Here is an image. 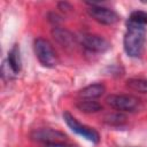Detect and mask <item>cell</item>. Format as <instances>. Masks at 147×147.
<instances>
[{"label":"cell","instance_id":"6da1fadb","mask_svg":"<svg viewBox=\"0 0 147 147\" xmlns=\"http://www.w3.org/2000/svg\"><path fill=\"white\" fill-rule=\"evenodd\" d=\"M146 39V28L139 24L127 22V30L124 36V49L131 57L140 56Z\"/></svg>","mask_w":147,"mask_h":147},{"label":"cell","instance_id":"7a4b0ae2","mask_svg":"<svg viewBox=\"0 0 147 147\" xmlns=\"http://www.w3.org/2000/svg\"><path fill=\"white\" fill-rule=\"evenodd\" d=\"M33 49L34 54L38 59V61L47 68H53L57 64V56L56 53L52 46V44L44 39V38H37L33 42Z\"/></svg>","mask_w":147,"mask_h":147},{"label":"cell","instance_id":"3957f363","mask_svg":"<svg viewBox=\"0 0 147 147\" xmlns=\"http://www.w3.org/2000/svg\"><path fill=\"white\" fill-rule=\"evenodd\" d=\"M63 119L67 123V125L77 134L82 136L83 138L87 139L88 141L93 142V144H98L100 141V134L92 127L82 124L80 122H78L70 113L65 111L63 113Z\"/></svg>","mask_w":147,"mask_h":147},{"label":"cell","instance_id":"277c9868","mask_svg":"<svg viewBox=\"0 0 147 147\" xmlns=\"http://www.w3.org/2000/svg\"><path fill=\"white\" fill-rule=\"evenodd\" d=\"M106 102L118 111H133L139 107L140 100L130 94H110Z\"/></svg>","mask_w":147,"mask_h":147},{"label":"cell","instance_id":"5b68a950","mask_svg":"<svg viewBox=\"0 0 147 147\" xmlns=\"http://www.w3.org/2000/svg\"><path fill=\"white\" fill-rule=\"evenodd\" d=\"M79 42L85 49L94 53H103L110 48L109 41L96 34L84 33L79 37Z\"/></svg>","mask_w":147,"mask_h":147},{"label":"cell","instance_id":"8992f818","mask_svg":"<svg viewBox=\"0 0 147 147\" xmlns=\"http://www.w3.org/2000/svg\"><path fill=\"white\" fill-rule=\"evenodd\" d=\"M90 5L91 7L88 8V14L92 16V18H94L96 22L101 24L111 25L119 20L117 13L114 11L113 9H109L107 7H101L99 5H92V3Z\"/></svg>","mask_w":147,"mask_h":147},{"label":"cell","instance_id":"52a82bcc","mask_svg":"<svg viewBox=\"0 0 147 147\" xmlns=\"http://www.w3.org/2000/svg\"><path fill=\"white\" fill-rule=\"evenodd\" d=\"M31 138L38 142L51 144L59 141H67V136L57 130L53 129H38L31 133Z\"/></svg>","mask_w":147,"mask_h":147},{"label":"cell","instance_id":"ba28073f","mask_svg":"<svg viewBox=\"0 0 147 147\" xmlns=\"http://www.w3.org/2000/svg\"><path fill=\"white\" fill-rule=\"evenodd\" d=\"M52 36L56 40V42H59L62 47H65V48H72L75 42H76L75 36L69 30L60 28V26L53 28Z\"/></svg>","mask_w":147,"mask_h":147},{"label":"cell","instance_id":"9c48e42d","mask_svg":"<svg viewBox=\"0 0 147 147\" xmlns=\"http://www.w3.org/2000/svg\"><path fill=\"white\" fill-rule=\"evenodd\" d=\"M105 85L103 84H91L84 88H82L79 91V96L83 98V99H90V100H93V99H96L99 96H101L105 92Z\"/></svg>","mask_w":147,"mask_h":147},{"label":"cell","instance_id":"30bf717a","mask_svg":"<svg viewBox=\"0 0 147 147\" xmlns=\"http://www.w3.org/2000/svg\"><path fill=\"white\" fill-rule=\"evenodd\" d=\"M7 63L9 65V68L14 71L15 75H17L21 71L22 68V61H21V56H20V48L17 45H15L10 52L8 53V59H7Z\"/></svg>","mask_w":147,"mask_h":147},{"label":"cell","instance_id":"8fae6325","mask_svg":"<svg viewBox=\"0 0 147 147\" xmlns=\"http://www.w3.org/2000/svg\"><path fill=\"white\" fill-rule=\"evenodd\" d=\"M76 107L78 108V110L83 111V113H87V114H91V113H98L102 109V106L94 101V100H90V99H83L80 101H78L76 103Z\"/></svg>","mask_w":147,"mask_h":147},{"label":"cell","instance_id":"7c38bea8","mask_svg":"<svg viewBox=\"0 0 147 147\" xmlns=\"http://www.w3.org/2000/svg\"><path fill=\"white\" fill-rule=\"evenodd\" d=\"M126 87L133 92L147 93V79L142 78H130L126 80Z\"/></svg>","mask_w":147,"mask_h":147},{"label":"cell","instance_id":"4fadbf2b","mask_svg":"<svg viewBox=\"0 0 147 147\" xmlns=\"http://www.w3.org/2000/svg\"><path fill=\"white\" fill-rule=\"evenodd\" d=\"M127 22H131V23H134V24H139V25L146 26L147 25V13L141 11V10H136V11L131 13Z\"/></svg>","mask_w":147,"mask_h":147},{"label":"cell","instance_id":"5bb4252c","mask_svg":"<svg viewBox=\"0 0 147 147\" xmlns=\"http://www.w3.org/2000/svg\"><path fill=\"white\" fill-rule=\"evenodd\" d=\"M106 122L110 125H121L122 123L125 122L126 117L122 114H109L106 116Z\"/></svg>","mask_w":147,"mask_h":147},{"label":"cell","instance_id":"9a60e30c","mask_svg":"<svg viewBox=\"0 0 147 147\" xmlns=\"http://www.w3.org/2000/svg\"><path fill=\"white\" fill-rule=\"evenodd\" d=\"M44 147H77L75 145L68 144L67 141H59V142H51V144H45Z\"/></svg>","mask_w":147,"mask_h":147}]
</instances>
